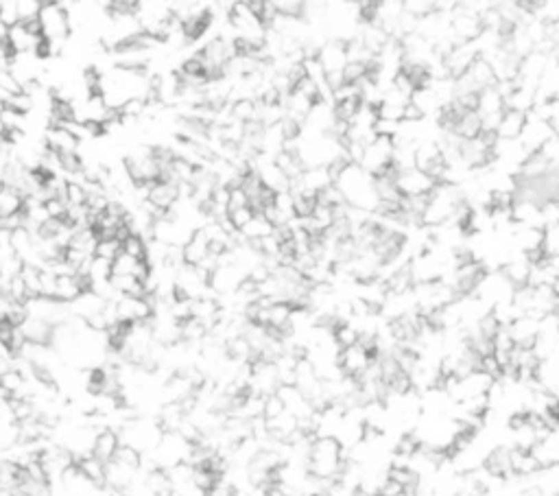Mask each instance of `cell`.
I'll use <instances>...</instances> for the list:
<instances>
[{
    "label": "cell",
    "instance_id": "cell-1",
    "mask_svg": "<svg viewBox=\"0 0 559 496\" xmlns=\"http://www.w3.org/2000/svg\"><path fill=\"white\" fill-rule=\"evenodd\" d=\"M335 186L339 188V193L350 208H359L365 212L378 208L374 177L365 173L359 164H346L335 177Z\"/></svg>",
    "mask_w": 559,
    "mask_h": 496
},
{
    "label": "cell",
    "instance_id": "cell-18",
    "mask_svg": "<svg viewBox=\"0 0 559 496\" xmlns=\"http://www.w3.org/2000/svg\"><path fill=\"white\" fill-rule=\"evenodd\" d=\"M239 234L243 236L247 243H258V241H263V239H267V236L273 234V226L263 215H258V212H256L254 219L249 221Z\"/></svg>",
    "mask_w": 559,
    "mask_h": 496
},
{
    "label": "cell",
    "instance_id": "cell-21",
    "mask_svg": "<svg viewBox=\"0 0 559 496\" xmlns=\"http://www.w3.org/2000/svg\"><path fill=\"white\" fill-rule=\"evenodd\" d=\"M0 125H3V134H9V132H25V125H27V116L25 114H18L9 108H3L0 112Z\"/></svg>",
    "mask_w": 559,
    "mask_h": 496
},
{
    "label": "cell",
    "instance_id": "cell-7",
    "mask_svg": "<svg viewBox=\"0 0 559 496\" xmlns=\"http://www.w3.org/2000/svg\"><path fill=\"white\" fill-rule=\"evenodd\" d=\"M116 315L123 324H142L153 320V304L147 298H118Z\"/></svg>",
    "mask_w": 559,
    "mask_h": 496
},
{
    "label": "cell",
    "instance_id": "cell-23",
    "mask_svg": "<svg viewBox=\"0 0 559 496\" xmlns=\"http://www.w3.org/2000/svg\"><path fill=\"white\" fill-rule=\"evenodd\" d=\"M66 202H68V208H83L88 204V191L86 186L79 184V182H68V188H66Z\"/></svg>",
    "mask_w": 559,
    "mask_h": 496
},
{
    "label": "cell",
    "instance_id": "cell-32",
    "mask_svg": "<svg viewBox=\"0 0 559 496\" xmlns=\"http://www.w3.org/2000/svg\"><path fill=\"white\" fill-rule=\"evenodd\" d=\"M7 38V27L3 25V22H0V42H3Z\"/></svg>",
    "mask_w": 559,
    "mask_h": 496
},
{
    "label": "cell",
    "instance_id": "cell-8",
    "mask_svg": "<svg viewBox=\"0 0 559 496\" xmlns=\"http://www.w3.org/2000/svg\"><path fill=\"white\" fill-rule=\"evenodd\" d=\"M376 357H372L363 346H352L339 352V368L343 372V376H350V379H361V376L367 372V368L372 365Z\"/></svg>",
    "mask_w": 559,
    "mask_h": 496
},
{
    "label": "cell",
    "instance_id": "cell-30",
    "mask_svg": "<svg viewBox=\"0 0 559 496\" xmlns=\"http://www.w3.org/2000/svg\"><path fill=\"white\" fill-rule=\"evenodd\" d=\"M287 411L282 405V400L278 398V394H273V396H267L265 398V411H263V418L269 422V420H276L278 416H282V413Z\"/></svg>",
    "mask_w": 559,
    "mask_h": 496
},
{
    "label": "cell",
    "instance_id": "cell-20",
    "mask_svg": "<svg viewBox=\"0 0 559 496\" xmlns=\"http://www.w3.org/2000/svg\"><path fill=\"white\" fill-rule=\"evenodd\" d=\"M112 462H116V464H121V466H125V468L136 472L142 466V453L138 451V448L129 446V444H121V446H118V451H116Z\"/></svg>",
    "mask_w": 559,
    "mask_h": 496
},
{
    "label": "cell",
    "instance_id": "cell-26",
    "mask_svg": "<svg viewBox=\"0 0 559 496\" xmlns=\"http://www.w3.org/2000/svg\"><path fill=\"white\" fill-rule=\"evenodd\" d=\"M40 9H42L40 0H18V18H20L22 25L38 20Z\"/></svg>",
    "mask_w": 559,
    "mask_h": 496
},
{
    "label": "cell",
    "instance_id": "cell-12",
    "mask_svg": "<svg viewBox=\"0 0 559 496\" xmlns=\"http://www.w3.org/2000/svg\"><path fill=\"white\" fill-rule=\"evenodd\" d=\"M182 256H184V265H190V267H199L210 256V241L204 234V230L199 228L190 236V241L182 247Z\"/></svg>",
    "mask_w": 559,
    "mask_h": 496
},
{
    "label": "cell",
    "instance_id": "cell-9",
    "mask_svg": "<svg viewBox=\"0 0 559 496\" xmlns=\"http://www.w3.org/2000/svg\"><path fill=\"white\" fill-rule=\"evenodd\" d=\"M315 57H317L319 66L324 68V73H326V75H330V73H343V68L348 66V49H346V42L332 40V42H328V44L321 46Z\"/></svg>",
    "mask_w": 559,
    "mask_h": 496
},
{
    "label": "cell",
    "instance_id": "cell-15",
    "mask_svg": "<svg viewBox=\"0 0 559 496\" xmlns=\"http://www.w3.org/2000/svg\"><path fill=\"white\" fill-rule=\"evenodd\" d=\"M533 457L538 459L540 468L559 466V427L553 429L546 438L533 448Z\"/></svg>",
    "mask_w": 559,
    "mask_h": 496
},
{
    "label": "cell",
    "instance_id": "cell-25",
    "mask_svg": "<svg viewBox=\"0 0 559 496\" xmlns=\"http://www.w3.org/2000/svg\"><path fill=\"white\" fill-rule=\"evenodd\" d=\"M273 9L280 18H302L304 16V3L300 0H278L273 3Z\"/></svg>",
    "mask_w": 559,
    "mask_h": 496
},
{
    "label": "cell",
    "instance_id": "cell-31",
    "mask_svg": "<svg viewBox=\"0 0 559 496\" xmlns=\"http://www.w3.org/2000/svg\"><path fill=\"white\" fill-rule=\"evenodd\" d=\"M206 496H239V490H236V486L232 481H228L223 477L206 492Z\"/></svg>",
    "mask_w": 559,
    "mask_h": 496
},
{
    "label": "cell",
    "instance_id": "cell-5",
    "mask_svg": "<svg viewBox=\"0 0 559 496\" xmlns=\"http://www.w3.org/2000/svg\"><path fill=\"white\" fill-rule=\"evenodd\" d=\"M553 138H555L553 127L546 123L544 118H540L538 114H527L525 129H522V134H520L518 140L522 143V147L531 153V156H533V153H540Z\"/></svg>",
    "mask_w": 559,
    "mask_h": 496
},
{
    "label": "cell",
    "instance_id": "cell-22",
    "mask_svg": "<svg viewBox=\"0 0 559 496\" xmlns=\"http://www.w3.org/2000/svg\"><path fill=\"white\" fill-rule=\"evenodd\" d=\"M123 252L127 256L136 258V261H145V258H147V239L129 234L127 239L123 241Z\"/></svg>",
    "mask_w": 559,
    "mask_h": 496
},
{
    "label": "cell",
    "instance_id": "cell-13",
    "mask_svg": "<svg viewBox=\"0 0 559 496\" xmlns=\"http://www.w3.org/2000/svg\"><path fill=\"white\" fill-rule=\"evenodd\" d=\"M44 145L49 151L57 153V156H66V153H77L79 140L64 127H51L44 134Z\"/></svg>",
    "mask_w": 559,
    "mask_h": 496
},
{
    "label": "cell",
    "instance_id": "cell-4",
    "mask_svg": "<svg viewBox=\"0 0 559 496\" xmlns=\"http://www.w3.org/2000/svg\"><path fill=\"white\" fill-rule=\"evenodd\" d=\"M7 44L14 55H25V53H35L38 55L40 46L44 44V38L40 33V25L38 20L35 22H27V25H16L7 29Z\"/></svg>",
    "mask_w": 559,
    "mask_h": 496
},
{
    "label": "cell",
    "instance_id": "cell-19",
    "mask_svg": "<svg viewBox=\"0 0 559 496\" xmlns=\"http://www.w3.org/2000/svg\"><path fill=\"white\" fill-rule=\"evenodd\" d=\"M42 269L35 267V265H25L20 271V278L25 282V287L29 291V300L31 298H42Z\"/></svg>",
    "mask_w": 559,
    "mask_h": 496
},
{
    "label": "cell",
    "instance_id": "cell-6",
    "mask_svg": "<svg viewBox=\"0 0 559 496\" xmlns=\"http://www.w3.org/2000/svg\"><path fill=\"white\" fill-rule=\"evenodd\" d=\"M394 182H396V188L402 197H428L437 186L433 177H428L420 169L400 171V173H396Z\"/></svg>",
    "mask_w": 559,
    "mask_h": 496
},
{
    "label": "cell",
    "instance_id": "cell-27",
    "mask_svg": "<svg viewBox=\"0 0 559 496\" xmlns=\"http://www.w3.org/2000/svg\"><path fill=\"white\" fill-rule=\"evenodd\" d=\"M0 22H3L7 29L20 25L18 3H16V0H3V3H0Z\"/></svg>",
    "mask_w": 559,
    "mask_h": 496
},
{
    "label": "cell",
    "instance_id": "cell-24",
    "mask_svg": "<svg viewBox=\"0 0 559 496\" xmlns=\"http://www.w3.org/2000/svg\"><path fill=\"white\" fill-rule=\"evenodd\" d=\"M123 252V245L118 243L116 239H99L97 243V250H94V256L97 258H103V261H114V258Z\"/></svg>",
    "mask_w": 559,
    "mask_h": 496
},
{
    "label": "cell",
    "instance_id": "cell-2",
    "mask_svg": "<svg viewBox=\"0 0 559 496\" xmlns=\"http://www.w3.org/2000/svg\"><path fill=\"white\" fill-rule=\"evenodd\" d=\"M346 451L335 438H315L308 451V475L321 481H337L346 468Z\"/></svg>",
    "mask_w": 559,
    "mask_h": 496
},
{
    "label": "cell",
    "instance_id": "cell-28",
    "mask_svg": "<svg viewBox=\"0 0 559 496\" xmlns=\"http://www.w3.org/2000/svg\"><path fill=\"white\" fill-rule=\"evenodd\" d=\"M256 212L252 208H241V210H234V212H228V221H230V226L234 228V232H241L249 221L254 219Z\"/></svg>",
    "mask_w": 559,
    "mask_h": 496
},
{
    "label": "cell",
    "instance_id": "cell-3",
    "mask_svg": "<svg viewBox=\"0 0 559 496\" xmlns=\"http://www.w3.org/2000/svg\"><path fill=\"white\" fill-rule=\"evenodd\" d=\"M38 25L44 42H68L70 35V22L66 9L59 3H51V0H44L40 16H38Z\"/></svg>",
    "mask_w": 559,
    "mask_h": 496
},
{
    "label": "cell",
    "instance_id": "cell-17",
    "mask_svg": "<svg viewBox=\"0 0 559 496\" xmlns=\"http://www.w3.org/2000/svg\"><path fill=\"white\" fill-rule=\"evenodd\" d=\"M477 114L481 118H487V116H503L505 114V99L501 97V92H498L496 86L487 88L483 92H479V108H477Z\"/></svg>",
    "mask_w": 559,
    "mask_h": 496
},
{
    "label": "cell",
    "instance_id": "cell-14",
    "mask_svg": "<svg viewBox=\"0 0 559 496\" xmlns=\"http://www.w3.org/2000/svg\"><path fill=\"white\" fill-rule=\"evenodd\" d=\"M118 446H121V435H118L114 429H103L97 433V438H94L92 457H97L103 464H110L118 451Z\"/></svg>",
    "mask_w": 559,
    "mask_h": 496
},
{
    "label": "cell",
    "instance_id": "cell-10",
    "mask_svg": "<svg viewBox=\"0 0 559 496\" xmlns=\"http://www.w3.org/2000/svg\"><path fill=\"white\" fill-rule=\"evenodd\" d=\"M507 333L516 348H533L535 339L540 335V320L529 315H520L507 326Z\"/></svg>",
    "mask_w": 559,
    "mask_h": 496
},
{
    "label": "cell",
    "instance_id": "cell-16",
    "mask_svg": "<svg viewBox=\"0 0 559 496\" xmlns=\"http://www.w3.org/2000/svg\"><path fill=\"white\" fill-rule=\"evenodd\" d=\"M525 123H527V114L505 110V114L501 116V123H498V127H496V138L498 140H518L522 129H525Z\"/></svg>",
    "mask_w": 559,
    "mask_h": 496
},
{
    "label": "cell",
    "instance_id": "cell-29",
    "mask_svg": "<svg viewBox=\"0 0 559 496\" xmlns=\"http://www.w3.org/2000/svg\"><path fill=\"white\" fill-rule=\"evenodd\" d=\"M0 92L7 94V99L22 94V86L18 84V79L11 75V70H0Z\"/></svg>",
    "mask_w": 559,
    "mask_h": 496
},
{
    "label": "cell",
    "instance_id": "cell-11",
    "mask_svg": "<svg viewBox=\"0 0 559 496\" xmlns=\"http://www.w3.org/2000/svg\"><path fill=\"white\" fill-rule=\"evenodd\" d=\"M53 324L40 320V317H27L25 324L20 326L22 335H25L27 344H33V346H46L51 348V341H53Z\"/></svg>",
    "mask_w": 559,
    "mask_h": 496
}]
</instances>
